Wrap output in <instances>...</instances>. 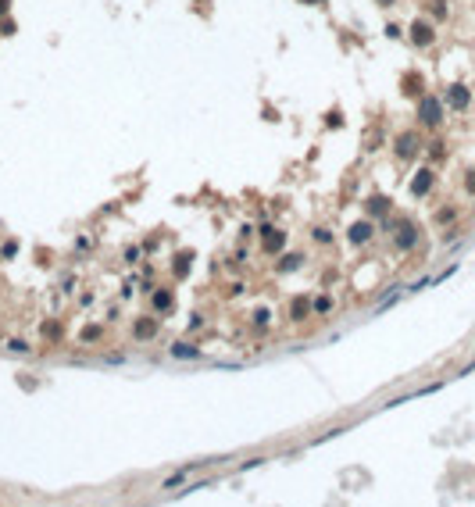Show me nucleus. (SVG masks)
Wrapping results in <instances>:
<instances>
[{"instance_id":"nucleus-6","label":"nucleus","mask_w":475,"mask_h":507,"mask_svg":"<svg viewBox=\"0 0 475 507\" xmlns=\"http://www.w3.org/2000/svg\"><path fill=\"white\" fill-rule=\"evenodd\" d=\"M368 232H372V225H358V229H354V243H361Z\"/></svg>"},{"instance_id":"nucleus-3","label":"nucleus","mask_w":475,"mask_h":507,"mask_svg":"<svg viewBox=\"0 0 475 507\" xmlns=\"http://www.w3.org/2000/svg\"><path fill=\"white\" fill-rule=\"evenodd\" d=\"M450 104H454V107H464V104H468V90H464V86H450Z\"/></svg>"},{"instance_id":"nucleus-4","label":"nucleus","mask_w":475,"mask_h":507,"mask_svg":"<svg viewBox=\"0 0 475 507\" xmlns=\"http://www.w3.org/2000/svg\"><path fill=\"white\" fill-rule=\"evenodd\" d=\"M432 40V29L429 25H415V43H429Z\"/></svg>"},{"instance_id":"nucleus-1","label":"nucleus","mask_w":475,"mask_h":507,"mask_svg":"<svg viewBox=\"0 0 475 507\" xmlns=\"http://www.w3.org/2000/svg\"><path fill=\"white\" fill-rule=\"evenodd\" d=\"M418 114H422L425 125H436V122H440V104L429 97V100H422V111H418Z\"/></svg>"},{"instance_id":"nucleus-5","label":"nucleus","mask_w":475,"mask_h":507,"mask_svg":"<svg viewBox=\"0 0 475 507\" xmlns=\"http://www.w3.org/2000/svg\"><path fill=\"white\" fill-rule=\"evenodd\" d=\"M429 182H432V175H429V172H422V175L415 179V193H425V189H429Z\"/></svg>"},{"instance_id":"nucleus-2","label":"nucleus","mask_w":475,"mask_h":507,"mask_svg":"<svg viewBox=\"0 0 475 507\" xmlns=\"http://www.w3.org/2000/svg\"><path fill=\"white\" fill-rule=\"evenodd\" d=\"M172 357H179V361H193V357H200V350L189 346V343H175V346H172Z\"/></svg>"}]
</instances>
